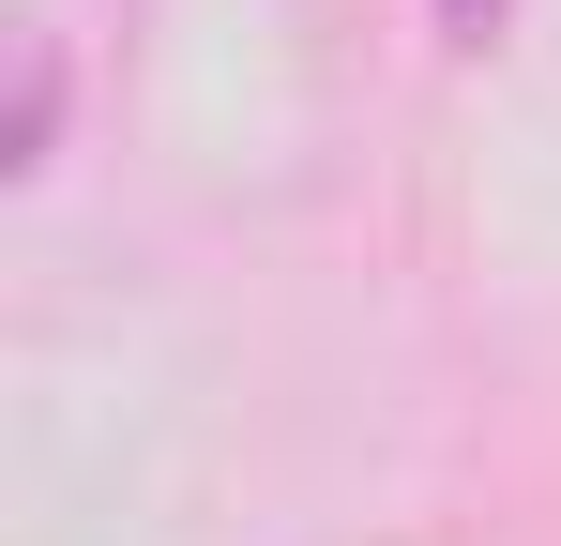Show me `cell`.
Wrapping results in <instances>:
<instances>
[{"label": "cell", "instance_id": "6da1fadb", "mask_svg": "<svg viewBox=\"0 0 561 546\" xmlns=\"http://www.w3.org/2000/svg\"><path fill=\"white\" fill-rule=\"evenodd\" d=\"M46 122H61V61L31 46V77H15V168H46Z\"/></svg>", "mask_w": 561, "mask_h": 546}, {"label": "cell", "instance_id": "7a4b0ae2", "mask_svg": "<svg viewBox=\"0 0 561 546\" xmlns=\"http://www.w3.org/2000/svg\"><path fill=\"white\" fill-rule=\"evenodd\" d=\"M440 15H456V46H485V31H501V0H440Z\"/></svg>", "mask_w": 561, "mask_h": 546}]
</instances>
